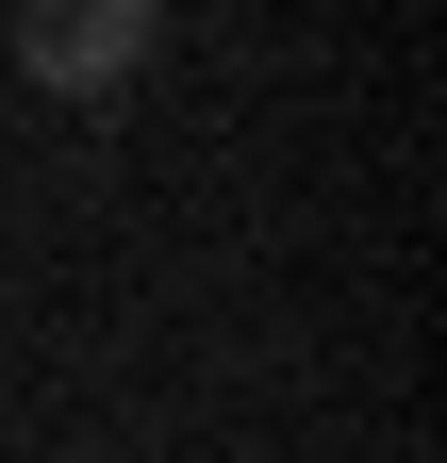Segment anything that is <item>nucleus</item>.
<instances>
[{
	"label": "nucleus",
	"mask_w": 447,
	"mask_h": 463,
	"mask_svg": "<svg viewBox=\"0 0 447 463\" xmlns=\"http://www.w3.org/2000/svg\"><path fill=\"white\" fill-rule=\"evenodd\" d=\"M166 0H17V83L33 99H133Z\"/></svg>",
	"instance_id": "f257e3e1"
}]
</instances>
